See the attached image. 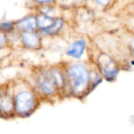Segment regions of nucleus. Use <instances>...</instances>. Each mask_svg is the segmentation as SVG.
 <instances>
[{"label":"nucleus","instance_id":"1","mask_svg":"<svg viewBox=\"0 0 134 134\" xmlns=\"http://www.w3.org/2000/svg\"><path fill=\"white\" fill-rule=\"evenodd\" d=\"M67 97L83 99L101 82L102 76L97 71L90 70L81 63L71 64L66 71Z\"/></svg>","mask_w":134,"mask_h":134},{"label":"nucleus","instance_id":"2","mask_svg":"<svg viewBox=\"0 0 134 134\" xmlns=\"http://www.w3.org/2000/svg\"><path fill=\"white\" fill-rule=\"evenodd\" d=\"M33 88L42 101H57L67 97L66 74L56 68L43 69L37 74Z\"/></svg>","mask_w":134,"mask_h":134},{"label":"nucleus","instance_id":"3","mask_svg":"<svg viewBox=\"0 0 134 134\" xmlns=\"http://www.w3.org/2000/svg\"><path fill=\"white\" fill-rule=\"evenodd\" d=\"M16 117L27 118L34 114L42 101L33 87L20 82L12 85Z\"/></svg>","mask_w":134,"mask_h":134},{"label":"nucleus","instance_id":"4","mask_svg":"<svg viewBox=\"0 0 134 134\" xmlns=\"http://www.w3.org/2000/svg\"><path fill=\"white\" fill-rule=\"evenodd\" d=\"M14 103L12 85L0 86V118H14Z\"/></svg>","mask_w":134,"mask_h":134},{"label":"nucleus","instance_id":"5","mask_svg":"<svg viewBox=\"0 0 134 134\" xmlns=\"http://www.w3.org/2000/svg\"><path fill=\"white\" fill-rule=\"evenodd\" d=\"M97 64L102 78L108 82L116 80L119 73V68L113 58L108 54L102 53L98 57Z\"/></svg>","mask_w":134,"mask_h":134},{"label":"nucleus","instance_id":"6","mask_svg":"<svg viewBox=\"0 0 134 134\" xmlns=\"http://www.w3.org/2000/svg\"><path fill=\"white\" fill-rule=\"evenodd\" d=\"M86 49V41L83 39L76 40L66 50V54L72 58L79 59L84 53Z\"/></svg>","mask_w":134,"mask_h":134},{"label":"nucleus","instance_id":"7","mask_svg":"<svg viewBox=\"0 0 134 134\" xmlns=\"http://www.w3.org/2000/svg\"><path fill=\"white\" fill-rule=\"evenodd\" d=\"M23 43L30 49H36L40 46V38L38 35L32 31H24L22 34Z\"/></svg>","mask_w":134,"mask_h":134},{"label":"nucleus","instance_id":"8","mask_svg":"<svg viewBox=\"0 0 134 134\" xmlns=\"http://www.w3.org/2000/svg\"><path fill=\"white\" fill-rule=\"evenodd\" d=\"M17 27H19V29L24 31H32L35 29V27H37L36 18L34 16H28V17L24 18L18 22Z\"/></svg>","mask_w":134,"mask_h":134},{"label":"nucleus","instance_id":"9","mask_svg":"<svg viewBox=\"0 0 134 134\" xmlns=\"http://www.w3.org/2000/svg\"><path fill=\"white\" fill-rule=\"evenodd\" d=\"M53 18H52L51 16L45 14V13H42L40 15H38L36 18V21H37V26L39 27L40 28H42V30L49 27L53 22Z\"/></svg>","mask_w":134,"mask_h":134},{"label":"nucleus","instance_id":"10","mask_svg":"<svg viewBox=\"0 0 134 134\" xmlns=\"http://www.w3.org/2000/svg\"><path fill=\"white\" fill-rule=\"evenodd\" d=\"M63 24H64V22L61 19H57V20H54L53 24L47 28L44 29L43 31L46 33V34H49V35H54L56 33H57L63 27Z\"/></svg>","mask_w":134,"mask_h":134},{"label":"nucleus","instance_id":"11","mask_svg":"<svg viewBox=\"0 0 134 134\" xmlns=\"http://www.w3.org/2000/svg\"><path fill=\"white\" fill-rule=\"evenodd\" d=\"M12 27H13V25L11 23H3L1 24V30L6 31V32H9L12 29Z\"/></svg>","mask_w":134,"mask_h":134},{"label":"nucleus","instance_id":"12","mask_svg":"<svg viewBox=\"0 0 134 134\" xmlns=\"http://www.w3.org/2000/svg\"><path fill=\"white\" fill-rule=\"evenodd\" d=\"M95 1H96V2L97 4H99V5H100L102 6L108 5L110 3V2H111V0H95Z\"/></svg>","mask_w":134,"mask_h":134},{"label":"nucleus","instance_id":"13","mask_svg":"<svg viewBox=\"0 0 134 134\" xmlns=\"http://www.w3.org/2000/svg\"><path fill=\"white\" fill-rule=\"evenodd\" d=\"M35 2H38V3H42V4H46V3H49L51 2H53V0H35Z\"/></svg>","mask_w":134,"mask_h":134},{"label":"nucleus","instance_id":"14","mask_svg":"<svg viewBox=\"0 0 134 134\" xmlns=\"http://www.w3.org/2000/svg\"><path fill=\"white\" fill-rule=\"evenodd\" d=\"M4 43H5V38L3 35L0 34V47H2Z\"/></svg>","mask_w":134,"mask_h":134}]
</instances>
